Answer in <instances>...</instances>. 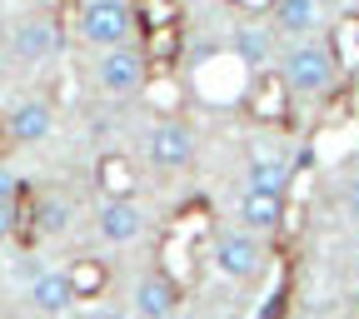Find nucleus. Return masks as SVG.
<instances>
[{
  "mask_svg": "<svg viewBox=\"0 0 359 319\" xmlns=\"http://www.w3.org/2000/svg\"><path fill=\"white\" fill-rule=\"evenodd\" d=\"M285 80H290L294 95L320 100V95H330V85L339 80V55L330 50V45H320V40H299L294 50L285 55Z\"/></svg>",
  "mask_w": 359,
  "mask_h": 319,
  "instance_id": "obj_1",
  "label": "nucleus"
},
{
  "mask_svg": "<svg viewBox=\"0 0 359 319\" xmlns=\"http://www.w3.org/2000/svg\"><path fill=\"white\" fill-rule=\"evenodd\" d=\"M95 80H100L105 95H135V90H145V55L135 50V45H120V50H100Z\"/></svg>",
  "mask_w": 359,
  "mask_h": 319,
  "instance_id": "obj_4",
  "label": "nucleus"
},
{
  "mask_svg": "<svg viewBox=\"0 0 359 319\" xmlns=\"http://www.w3.org/2000/svg\"><path fill=\"white\" fill-rule=\"evenodd\" d=\"M349 215L359 219V179H354V185H349Z\"/></svg>",
  "mask_w": 359,
  "mask_h": 319,
  "instance_id": "obj_21",
  "label": "nucleus"
},
{
  "mask_svg": "<svg viewBox=\"0 0 359 319\" xmlns=\"http://www.w3.org/2000/svg\"><path fill=\"white\" fill-rule=\"evenodd\" d=\"M6 130H11V140H20V145L45 140V135L55 130V110H50V100H20V105L6 115Z\"/></svg>",
  "mask_w": 359,
  "mask_h": 319,
  "instance_id": "obj_11",
  "label": "nucleus"
},
{
  "mask_svg": "<svg viewBox=\"0 0 359 319\" xmlns=\"http://www.w3.org/2000/svg\"><path fill=\"white\" fill-rule=\"evenodd\" d=\"M339 55L359 65V20H339Z\"/></svg>",
  "mask_w": 359,
  "mask_h": 319,
  "instance_id": "obj_18",
  "label": "nucleus"
},
{
  "mask_svg": "<svg viewBox=\"0 0 359 319\" xmlns=\"http://www.w3.org/2000/svg\"><path fill=\"white\" fill-rule=\"evenodd\" d=\"M219 280H255L259 264H264V250L250 230H235V235H215V250H210Z\"/></svg>",
  "mask_w": 359,
  "mask_h": 319,
  "instance_id": "obj_3",
  "label": "nucleus"
},
{
  "mask_svg": "<svg viewBox=\"0 0 359 319\" xmlns=\"http://www.w3.org/2000/svg\"><path fill=\"white\" fill-rule=\"evenodd\" d=\"M30 299H35V309H45V314H65V309L75 304L70 269H40V275L30 280Z\"/></svg>",
  "mask_w": 359,
  "mask_h": 319,
  "instance_id": "obj_13",
  "label": "nucleus"
},
{
  "mask_svg": "<svg viewBox=\"0 0 359 319\" xmlns=\"http://www.w3.org/2000/svg\"><path fill=\"white\" fill-rule=\"evenodd\" d=\"M11 45H15V55H20L25 65H45V60L60 50V30H55L50 20H40V15H25V20H15Z\"/></svg>",
  "mask_w": 359,
  "mask_h": 319,
  "instance_id": "obj_7",
  "label": "nucleus"
},
{
  "mask_svg": "<svg viewBox=\"0 0 359 319\" xmlns=\"http://www.w3.org/2000/svg\"><path fill=\"white\" fill-rule=\"evenodd\" d=\"M150 165L155 170H185L190 160H195V135L180 125V120H160L155 130H150Z\"/></svg>",
  "mask_w": 359,
  "mask_h": 319,
  "instance_id": "obj_6",
  "label": "nucleus"
},
{
  "mask_svg": "<svg viewBox=\"0 0 359 319\" xmlns=\"http://www.w3.org/2000/svg\"><path fill=\"white\" fill-rule=\"evenodd\" d=\"M20 190H25L20 175H15L11 165H0V200H20Z\"/></svg>",
  "mask_w": 359,
  "mask_h": 319,
  "instance_id": "obj_20",
  "label": "nucleus"
},
{
  "mask_svg": "<svg viewBox=\"0 0 359 319\" xmlns=\"http://www.w3.org/2000/svg\"><path fill=\"white\" fill-rule=\"evenodd\" d=\"M95 319H125V314H110V309H105V314H95Z\"/></svg>",
  "mask_w": 359,
  "mask_h": 319,
  "instance_id": "obj_22",
  "label": "nucleus"
},
{
  "mask_svg": "<svg viewBox=\"0 0 359 319\" xmlns=\"http://www.w3.org/2000/svg\"><path fill=\"white\" fill-rule=\"evenodd\" d=\"M240 224L250 235H275L285 224V195H259V190H245L240 200Z\"/></svg>",
  "mask_w": 359,
  "mask_h": 319,
  "instance_id": "obj_12",
  "label": "nucleus"
},
{
  "mask_svg": "<svg viewBox=\"0 0 359 319\" xmlns=\"http://www.w3.org/2000/svg\"><path fill=\"white\" fill-rule=\"evenodd\" d=\"M275 25L285 35H309L320 25V0H275Z\"/></svg>",
  "mask_w": 359,
  "mask_h": 319,
  "instance_id": "obj_16",
  "label": "nucleus"
},
{
  "mask_svg": "<svg viewBox=\"0 0 359 319\" xmlns=\"http://www.w3.org/2000/svg\"><path fill=\"white\" fill-rule=\"evenodd\" d=\"M95 230H100V240H110V245H135V240H140V230H145V215L135 210V200H105L100 215H95Z\"/></svg>",
  "mask_w": 359,
  "mask_h": 319,
  "instance_id": "obj_9",
  "label": "nucleus"
},
{
  "mask_svg": "<svg viewBox=\"0 0 359 319\" xmlns=\"http://www.w3.org/2000/svg\"><path fill=\"white\" fill-rule=\"evenodd\" d=\"M95 185H100L105 200H130V195H135V165H130L125 155H100Z\"/></svg>",
  "mask_w": 359,
  "mask_h": 319,
  "instance_id": "obj_15",
  "label": "nucleus"
},
{
  "mask_svg": "<svg viewBox=\"0 0 359 319\" xmlns=\"http://www.w3.org/2000/svg\"><path fill=\"white\" fill-rule=\"evenodd\" d=\"M80 30H85L90 45H100V50H120V45H130V35H135L130 0H85Z\"/></svg>",
  "mask_w": 359,
  "mask_h": 319,
  "instance_id": "obj_2",
  "label": "nucleus"
},
{
  "mask_svg": "<svg viewBox=\"0 0 359 319\" xmlns=\"http://www.w3.org/2000/svg\"><path fill=\"white\" fill-rule=\"evenodd\" d=\"M175 309H180V285L170 275H160V269H150L135 285V314L140 319H175Z\"/></svg>",
  "mask_w": 359,
  "mask_h": 319,
  "instance_id": "obj_8",
  "label": "nucleus"
},
{
  "mask_svg": "<svg viewBox=\"0 0 359 319\" xmlns=\"http://www.w3.org/2000/svg\"><path fill=\"white\" fill-rule=\"evenodd\" d=\"M245 190L285 195V190H290V160H285L280 150H255L250 165H245Z\"/></svg>",
  "mask_w": 359,
  "mask_h": 319,
  "instance_id": "obj_10",
  "label": "nucleus"
},
{
  "mask_svg": "<svg viewBox=\"0 0 359 319\" xmlns=\"http://www.w3.org/2000/svg\"><path fill=\"white\" fill-rule=\"evenodd\" d=\"M290 95H294V90H290L285 70H259V75L250 80V90H245V105H250L255 120L275 125V120L290 115Z\"/></svg>",
  "mask_w": 359,
  "mask_h": 319,
  "instance_id": "obj_5",
  "label": "nucleus"
},
{
  "mask_svg": "<svg viewBox=\"0 0 359 319\" xmlns=\"http://www.w3.org/2000/svg\"><path fill=\"white\" fill-rule=\"evenodd\" d=\"M6 135H11V130H6V125H0V140H6Z\"/></svg>",
  "mask_w": 359,
  "mask_h": 319,
  "instance_id": "obj_23",
  "label": "nucleus"
},
{
  "mask_svg": "<svg viewBox=\"0 0 359 319\" xmlns=\"http://www.w3.org/2000/svg\"><path fill=\"white\" fill-rule=\"evenodd\" d=\"M20 230V210H15V200H0V240H11Z\"/></svg>",
  "mask_w": 359,
  "mask_h": 319,
  "instance_id": "obj_19",
  "label": "nucleus"
},
{
  "mask_svg": "<svg viewBox=\"0 0 359 319\" xmlns=\"http://www.w3.org/2000/svg\"><path fill=\"white\" fill-rule=\"evenodd\" d=\"M275 35H269L264 25H235V35H230V55L245 65V70H264L269 65V55H275V45H269Z\"/></svg>",
  "mask_w": 359,
  "mask_h": 319,
  "instance_id": "obj_14",
  "label": "nucleus"
},
{
  "mask_svg": "<svg viewBox=\"0 0 359 319\" xmlns=\"http://www.w3.org/2000/svg\"><path fill=\"white\" fill-rule=\"evenodd\" d=\"M70 285H75V299H100L110 290V264L105 259H75L70 264Z\"/></svg>",
  "mask_w": 359,
  "mask_h": 319,
  "instance_id": "obj_17",
  "label": "nucleus"
}]
</instances>
